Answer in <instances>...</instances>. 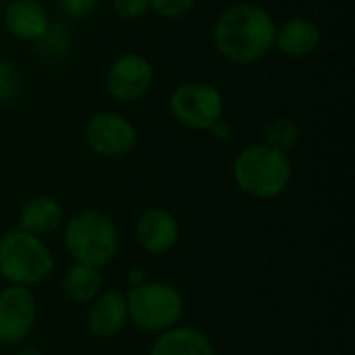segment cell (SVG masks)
<instances>
[{"label":"cell","mask_w":355,"mask_h":355,"mask_svg":"<svg viewBox=\"0 0 355 355\" xmlns=\"http://www.w3.org/2000/svg\"><path fill=\"white\" fill-rule=\"evenodd\" d=\"M89 150L104 158H123L137 146L135 125L116 110H100L92 114L83 129Z\"/></svg>","instance_id":"obj_7"},{"label":"cell","mask_w":355,"mask_h":355,"mask_svg":"<svg viewBox=\"0 0 355 355\" xmlns=\"http://www.w3.org/2000/svg\"><path fill=\"white\" fill-rule=\"evenodd\" d=\"M21 85H23V79H21L19 69L10 60L0 58V104L15 102L21 94Z\"/></svg>","instance_id":"obj_19"},{"label":"cell","mask_w":355,"mask_h":355,"mask_svg":"<svg viewBox=\"0 0 355 355\" xmlns=\"http://www.w3.org/2000/svg\"><path fill=\"white\" fill-rule=\"evenodd\" d=\"M148 2H150V10H154L158 17L177 21L187 17L198 0H148Z\"/></svg>","instance_id":"obj_20"},{"label":"cell","mask_w":355,"mask_h":355,"mask_svg":"<svg viewBox=\"0 0 355 355\" xmlns=\"http://www.w3.org/2000/svg\"><path fill=\"white\" fill-rule=\"evenodd\" d=\"M17 223V229L35 237H46L62 225V206L50 196H35L21 206Z\"/></svg>","instance_id":"obj_15"},{"label":"cell","mask_w":355,"mask_h":355,"mask_svg":"<svg viewBox=\"0 0 355 355\" xmlns=\"http://www.w3.org/2000/svg\"><path fill=\"white\" fill-rule=\"evenodd\" d=\"M322 31L316 21L308 17H291L277 27L275 48L287 58H306L320 48Z\"/></svg>","instance_id":"obj_12"},{"label":"cell","mask_w":355,"mask_h":355,"mask_svg":"<svg viewBox=\"0 0 355 355\" xmlns=\"http://www.w3.org/2000/svg\"><path fill=\"white\" fill-rule=\"evenodd\" d=\"M181 229L173 212L162 206L146 208L135 220V241L150 256L168 254L179 241Z\"/></svg>","instance_id":"obj_10"},{"label":"cell","mask_w":355,"mask_h":355,"mask_svg":"<svg viewBox=\"0 0 355 355\" xmlns=\"http://www.w3.org/2000/svg\"><path fill=\"white\" fill-rule=\"evenodd\" d=\"M54 272V254L42 237L21 229L0 237V277L8 285L35 287Z\"/></svg>","instance_id":"obj_4"},{"label":"cell","mask_w":355,"mask_h":355,"mask_svg":"<svg viewBox=\"0 0 355 355\" xmlns=\"http://www.w3.org/2000/svg\"><path fill=\"white\" fill-rule=\"evenodd\" d=\"M144 281H148V279H146V275H144L141 268H131V270H129V287L141 285Z\"/></svg>","instance_id":"obj_24"},{"label":"cell","mask_w":355,"mask_h":355,"mask_svg":"<svg viewBox=\"0 0 355 355\" xmlns=\"http://www.w3.org/2000/svg\"><path fill=\"white\" fill-rule=\"evenodd\" d=\"M62 241L75 264L96 270L108 266L121 248V235L114 220L96 208L75 212L64 225Z\"/></svg>","instance_id":"obj_2"},{"label":"cell","mask_w":355,"mask_h":355,"mask_svg":"<svg viewBox=\"0 0 355 355\" xmlns=\"http://www.w3.org/2000/svg\"><path fill=\"white\" fill-rule=\"evenodd\" d=\"M300 137H302V127L291 116H277L264 129V144L285 154L300 144Z\"/></svg>","instance_id":"obj_17"},{"label":"cell","mask_w":355,"mask_h":355,"mask_svg":"<svg viewBox=\"0 0 355 355\" xmlns=\"http://www.w3.org/2000/svg\"><path fill=\"white\" fill-rule=\"evenodd\" d=\"M231 175L245 196L275 200L287 191L293 177V164L285 152L268 144H252L237 154Z\"/></svg>","instance_id":"obj_3"},{"label":"cell","mask_w":355,"mask_h":355,"mask_svg":"<svg viewBox=\"0 0 355 355\" xmlns=\"http://www.w3.org/2000/svg\"><path fill=\"white\" fill-rule=\"evenodd\" d=\"M208 133H210L216 141H227V139H231V135H233V127H231L225 119H220V121H216V123L208 129Z\"/></svg>","instance_id":"obj_23"},{"label":"cell","mask_w":355,"mask_h":355,"mask_svg":"<svg viewBox=\"0 0 355 355\" xmlns=\"http://www.w3.org/2000/svg\"><path fill=\"white\" fill-rule=\"evenodd\" d=\"M150 355H216V352L206 333L177 324L154 339Z\"/></svg>","instance_id":"obj_14"},{"label":"cell","mask_w":355,"mask_h":355,"mask_svg":"<svg viewBox=\"0 0 355 355\" xmlns=\"http://www.w3.org/2000/svg\"><path fill=\"white\" fill-rule=\"evenodd\" d=\"M0 4H2V0H0Z\"/></svg>","instance_id":"obj_25"},{"label":"cell","mask_w":355,"mask_h":355,"mask_svg":"<svg viewBox=\"0 0 355 355\" xmlns=\"http://www.w3.org/2000/svg\"><path fill=\"white\" fill-rule=\"evenodd\" d=\"M112 10L123 21H137L150 10L148 0H112Z\"/></svg>","instance_id":"obj_21"},{"label":"cell","mask_w":355,"mask_h":355,"mask_svg":"<svg viewBox=\"0 0 355 355\" xmlns=\"http://www.w3.org/2000/svg\"><path fill=\"white\" fill-rule=\"evenodd\" d=\"M277 23L268 8L256 2H237L223 10L212 27L216 52L241 67L264 60L275 50Z\"/></svg>","instance_id":"obj_1"},{"label":"cell","mask_w":355,"mask_h":355,"mask_svg":"<svg viewBox=\"0 0 355 355\" xmlns=\"http://www.w3.org/2000/svg\"><path fill=\"white\" fill-rule=\"evenodd\" d=\"M37 44V52L44 58L50 60H60L64 56H69L71 46H73V37L67 25L62 23H50L48 29L44 31V35L35 42Z\"/></svg>","instance_id":"obj_18"},{"label":"cell","mask_w":355,"mask_h":355,"mask_svg":"<svg viewBox=\"0 0 355 355\" xmlns=\"http://www.w3.org/2000/svg\"><path fill=\"white\" fill-rule=\"evenodd\" d=\"M58 8L71 17V19H85L89 15H94V10L98 8L100 0H56Z\"/></svg>","instance_id":"obj_22"},{"label":"cell","mask_w":355,"mask_h":355,"mask_svg":"<svg viewBox=\"0 0 355 355\" xmlns=\"http://www.w3.org/2000/svg\"><path fill=\"white\" fill-rule=\"evenodd\" d=\"M87 329L98 339H110L119 335L129 322L127 300L123 291H100L96 300L87 304Z\"/></svg>","instance_id":"obj_11"},{"label":"cell","mask_w":355,"mask_h":355,"mask_svg":"<svg viewBox=\"0 0 355 355\" xmlns=\"http://www.w3.org/2000/svg\"><path fill=\"white\" fill-rule=\"evenodd\" d=\"M102 291V275L96 268L73 264L62 277V293L77 306H87Z\"/></svg>","instance_id":"obj_16"},{"label":"cell","mask_w":355,"mask_h":355,"mask_svg":"<svg viewBox=\"0 0 355 355\" xmlns=\"http://www.w3.org/2000/svg\"><path fill=\"white\" fill-rule=\"evenodd\" d=\"M154 83V67L139 52H125L116 56L104 77V85L110 98L123 104L141 100Z\"/></svg>","instance_id":"obj_8"},{"label":"cell","mask_w":355,"mask_h":355,"mask_svg":"<svg viewBox=\"0 0 355 355\" xmlns=\"http://www.w3.org/2000/svg\"><path fill=\"white\" fill-rule=\"evenodd\" d=\"M50 19L37 0H10L4 10L6 31L21 42H37L48 29Z\"/></svg>","instance_id":"obj_13"},{"label":"cell","mask_w":355,"mask_h":355,"mask_svg":"<svg viewBox=\"0 0 355 355\" xmlns=\"http://www.w3.org/2000/svg\"><path fill=\"white\" fill-rule=\"evenodd\" d=\"M129 322L144 333H164L177 327L185 314L181 291L164 281H144L125 293Z\"/></svg>","instance_id":"obj_5"},{"label":"cell","mask_w":355,"mask_h":355,"mask_svg":"<svg viewBox=\"0 0 355 355\" xmlns=\"http://www.w3.org/2000/svg\"><path fill=\"white\" fill-rule=\"evenodd\" d=\"M37 320V300L29 287L0 289V345H17L29 337Z\"/></svg>","instance_id":"obj_9"},{"label":"cell","mask_w":355,"mask_h":355,"mask_svg":"<svg viewBox=\"0 0 355 355\" xmlns=\"http://www.w3.org/2000/svg\"><path fill=\"white\" fill-rule=\"evenodd\" d=\"M168 110L183 127L191 131H208L223 119L225 98L220 89L210 83L187 81L168 96Z\"/></svg>","instance_id":"obj_6"}]
</instances>
